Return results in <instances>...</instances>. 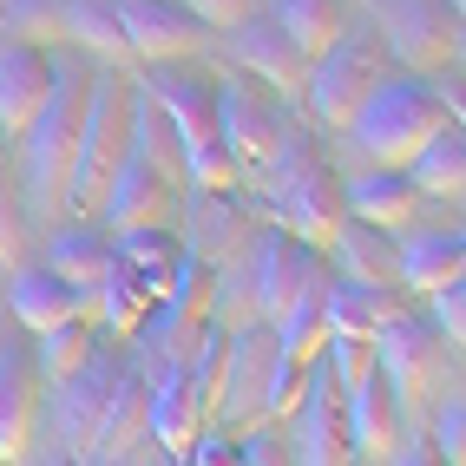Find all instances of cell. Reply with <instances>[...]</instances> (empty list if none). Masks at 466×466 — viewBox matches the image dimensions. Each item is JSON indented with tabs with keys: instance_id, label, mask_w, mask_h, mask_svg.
I'll return each mask as SVG.
<instances>
[{
	"instance_id": "1",
	"label": "cell",
	"mask_w": 466,
	"mask_h": 466,
	"mask_svg": "<svg viewBox=\"0 0 466 466\" xmlns=\"http://www.w3.org/2000/svg\"><path fill=\"white\" fill-rule=\"evenodd\" d=\"M263 177V210L276 217V230H289L302 243H329V230L341 224V177L329 171L322 145L302 126H283V138L269 145V158L257 165Z\"/></svg>"
},
{
	"instance_id": "2",
	"label": "cell",
	"mask_w": 466,
	"mask_h": 466,
	"mask_svg": "<svg viewBox=\"0 0 466 466\" xmlns=\"http://www.w3.org/2000/svg\"><path fill=\"white\" fill-rule=\"evenodd\" d=\"M79 106H86V59L79 53H53L46 59V92H40L34 118H26V132H20L26 204H34V217H53L66 204V165H73Z\"/></svg>"
},
{
	"instance_id": "3",
	"label": "cell",
	"mask_w": 466,
	"mask_h": 466,
	"mask_svg": "<svg viewBox=\"0 0 466 466\" xmlns=\"http://www.w3.org/2000/svg\"><path fill=\"white\" fill-rule=\"evenodd\" d=\"M151 73L145 92H151V106L165 112V126L184 151V184H204V191H237L243 171L237 158L224 151V138H217V79L191 73V66H177V59H151Z\"/></svg>"
},
{
	"instance_id": "4",
	"label": "cell",
	"mask_w": 466,
	"mask_h": 466,
	"mask_svg": "<svg viewBox=\"0 0 466 466\" xmlns=\"http://www.w3.org/2000/svg\"><path fill=\"white\" fill-rule=\"evenodd\" d=\"M447 118H460V106L447 99L441 86H427V79H375L368 86V99L355 106L349 118V138L361 145V158L368 165H408L414 151L447 126Z\"/></svg>"
},
{
	"instance_id": "5",
	"label": "cell",
	"mask_w": 466,
	"mask_h": 466,
	"mask_svg": "<svg viewBox=\"0 0 466 466\" xmlns=\"http://www.w3.org/2000/svg\"><path fill=\"white\" fill-rule=\"evenodd\" d=\"M126 106H132V86L112 66L86 73V106H79V132H73V165H66V204L79 217L99 210L106 177L118 165V151H126Z\"/></svg>"
},
{
	"instance_id": "6",
	"label": "cell",
	"mask_w": 466,
	"mask_h": 466,
	"mask_svg": "<svg viewBox=\"0 0 466 466\" xmlns=\"http://www.w3.org/2000/svg\"><path fill=\"white\" fill-rule=\"evenodd\" d=\"M381 79V53L375 40H361V34H335L322 53H309V66H302V99H309V118L329 132H349V118L355 106L368 99V86Z\"/></svg>"
},
{
	"instance_id": "7",
	"label": "cell",
	"mask_w": 466,
	"mask_h": 466,
	"mask_svg": "<svg viewBox=\"0 0 466 466\" xmlns=\"http://www.w3.org/2000/svg\"><path fill=\"white\" fill-rule=\"evenodd\" d=\"M375 368H381V381L400 394V408H414V400L447 388V335L400 302L394 316L375 329Z\"/></svg>"
},
{
	"instance_id": "8",
	"label": "cell",
	"mask_w": 466,
	"mask_h": 466,
	"mask_svg": "<svg viewBox=\"0 0 466 466\" xmlns=\"http://www.w3.org/2000/svg\"><path fill=\"white\" fill-rule=\"evenodd\" d=\"M289 420V453L309 460V466H341V460H355L349 447V414H341V388L329 375V361L316 355L302 368V394H296V408L283 414Z\"/></svg>"
},
{
	"instance_id": "9",
	"label": "cell",
	"mask_w": 466,
	"mask_h": 466,
	"mask_svg": "<svg viewBox=\"0 0 466 466\" xmlns=\"http://www.w3.org/2000/svg\"><path fill=\"white\" fill-rule=\"evenodd\" d=\"M46 388V433H53V453L59 460H86V441L99 427V408H106V388H112V355L92 349L79 368H66L59 381H40Z\"/></svg>"
},
{
	"instance_id": "10",
	"label": "cell",
	"mask_w": 466,
	"mask_h": 466,
	"mask_svg": "<svg viewBox=\"0 0 466 466\" xmlns=\"http://www.w3.org/2000/svg\"><path fill=\"white\" fill-rule=\"evenodd\" d=\"M224 53L237 59L243 73H257L269 92H283V99H302V66H309V53L276 26V14H243L224 26Z\"/></svg>"
},
{
	"instance_id": "11",
	"label": "cell",
	"mask_w": 466,
	"mask_h": 466,
	"mask_svg": "<svg viewBox=\"0 0 466 466\" xmlns=\"http://www.w3.org/2000/svg\"><path fill=\"white\" fill-rule=\"evenodd\" d=\"M388 46L408 59V66H447L460 53V14L447 0H375Z\"/></svg>"
},
{
	"instance_id": "12",
	"label": "cell",
	"mask_w": 466,
	"mask_h": 466,
	"mask_svg": "<svg viewBox=\"0 0 466 466\" xmlns=\"http://www.w3.org/2000/svg\"><path fill=\"white\" fill-rule=\"evenodd\" d=\"M7 309H14V322L26 335H46L59 322H73V316H99V289H73L59 269L20 257L14 276H7Z\"/></svg>"
},
{
	"instance_id": "13",
	"label": "cell",
	"mask_w": 466,
	"mask_h": 466,
	"mask_svg": "<svg viewBox=\"0 0 466 466\" xmlns=\"http://www.w3.org/2000/svg\"><path fill=\"white\" fill-rule=\"evenodd\" d=\"M289 118L276 112L257 86L243 79H217V138H224V151L237 158V171H257L269 158V145L283 138Z\"/></svg>"
},
{
	"instance_id": "14",
	"label": "cell",
	"mask_w": 466,
	"mask_h": 466,
	"mask_svg": "<svg viewBox=\"0 0 466 466\" xmlns=\"http://www.w3.org/2000/svg\"><path fill=\"white\" fill-rule=\"evenodd\" d=\"M171 191L177 184L145 158V151L126 138V151H118V165H112V177H106V198H99V224L106 230H132V224H158L165 217V204H171Z\"/></svg>"
},
{
	"instance_id": "15",
	"label": "cell",
	"mask_w": 466,
	"mask_h": 466,
	"mask_svg": "<svg viewBox=\"0 0 466 466\" xmlns=\"http://www.w3.org/2000/svg\"><path fill=\"white\" fill-rule=\"evenodd\" d=\"M118 34H126V53L138 59H184L198 53V34L204 20L184 7V0H106Z\"/></svg>"
},
{
	"instance_id": "16",
	"label": "cell",
	"mask_w": 466,
	"mask_h": 466,
	"mask_svg": "<svg viewBox=\"0 0 466 466\" xmlns=\"http://www.w3.org/2000/svg\"><path fill=\"white\" fill-rule=\"evenodd\" d=\"M204 414H210V400L191 388L184 368H145V441H158L171 460H184Z\"/></svg>"
},
{
	"instance_id": "17",
	"label": "cell",
	"mask_w": 466,
	"mask_h": 466,
	"mask_svg": "<svg viewBox=\"0 0 466 466\" xmlns=\"http://www.w3.org/2000/svg\"><path fill=\"white\" fill-rule=\"evenodd\" d=\"M341 414H349V447L361 460H400V420H408V408H400V394L381 381V368L341 394Z\"/></svg>"
},
{
	"instance_id": "18",
	"label": "cell",
	"mask_w": 466,
	"mask_h": 466,
	"mask_svg": "<svg viewBox=\"0 0 466 466\" xmlns=\"http://www.w3.org/2000/svg\"><path fill=\"white\" fill-rule=\"evenodd\" d=\"M34 420H40V368H34V349L0 341V460H26Z\"/></svg>"
},
{
	"instance_id": "19",
	"label": "cell",
	"mask_w": 466,
	"mask_h": 466,
	"mask_svg": "<svg viewBox=\"0 0 466 466\" xmlns=\"http://www.w3.org/2000/svg\"><path fill=\"white\" fill-rule=\"evenodd\" d=\"M250 263H257V316H263V322H269L302 283H316V276H322V250H316V243H302V237H289V230H269V237L257 243Z\"/></svg>"
},
{
	"instance_id": "20",
	"label": "cell",
	"mask_w": 466,
	"mask_h": 466,
	"mask_svg": "<svg viewBox=\"0 0 466 466\" xmlns=\"http://www.w3.org/2000/svg\"><path fill=\"white\" fill-rule=\"evenodd\" d=\"M138 441H145V368H118L106 388L99 427L86 441V460H132Z\"/></svg>"
},
{
	"instance_id": "21",
	"label": "cell",
	"mask_w": 466,
	"mask_h": 466,
	"mask_svg": "<svg viewBox=\"0 0 466 466\" xmlns=\"http://www.w3.org/2000/svg\"><path fill=\"white\" fill-rule=\"evenodd\" d=\"M322 257L335 263V276H355V283H394L400 243H394V230H381V224L341 217V224L329 230V243H322Z\"/></svg>"
},
{
	"instance_id": "22",
	"label": "cell",
	"mask_w": 466,
	"mask_h": 466,
	"mask_svg": "<svg viewBox=\"0 0 466 466\" xmlns=\"http://www.w3.org/2000/svg\"><path fill=\"white\" fill-rule=\"evenodd\" d=\"M414 204H420V191L408 184L400 165H368V171H355L341 184V210L361 217V224H381V230H408Z\"/></svg>"
},
{
	"instance_id": "23",
	"label": "cell",
	"mask_w": 466,
	"mask_h": 466,
	"mask_svg": "<svg viewBox=\"0 0 466 466\" xmlns=\"http://www.w3.org/2000/svg\"><path fill=\"white\" fill-rule=\"evenodd\" d=\"M46 92V53L34 40H0V138H20Z\"/></svg>"
},
{
	"instance_id": "24",
	"label": "cell",
	"mask_w": 466,
	"mask_h": 466,
	"mask_svg": "<svg viewBox=\"0 0 466 466\" xmlns=\"http://www.w3.org/2000/svg\"><path fill=\"white\" fill-rule=\"evenodd\" d=\"M184 243L177 237H165L158 224H132V230H112V263L118 269H132L138 283L151 289V296H165L171 283H177V269H184Z\"/></svg>"
},
{
	"instance_id": "25",
	"label": "cell",
	"mask_w": 466,
	"mask_h": 466,
	"mask_svg": "<svg viewBox=\"0 0 466 466\" xmlns=\"http://www.w3.org/2000/svg\"><path fill=\"white\" fill-rule=\"evenodd\" d=\"M329 335H375L394 309H400V283H355V276H329Z\"/></svg>"
},
{
	"instance_id": "26",
	"label": "cell",
	"mask_w": 466,
	"mask_h": 466,
	"mask_svg": "<svg viewBox=\"0 0 466 466\" xmlns=\"http://www.w3.org/2000/svg\"><path fill=\"white\" fill-rule=\"evenodd\" d=\"M322 289H329V269L316 276V283H302V289L269 316V335H276V349H283L289 361H316L322 341H329V302H322Z\"/></svg>"
},
{
	"instance_id": "27",
	"label": "cell",
	"mask_w": 466,
	"mask_h": 466,
	"mask_svg": "<svg viewBox=\"0 0 466 466\" xmlns=\"http://www.w3.org/2000/svg\"><path fill=\"white\" fill-rule=\"evenodd\" d=\"M400 171H408V184H414L420 198H441V204L460 198L466 191V132H460V118H447V126L433 132Z\"/></svg>"
},
{
	"instance_id": "28",
	"label": "cell",
	"mask_w": 466,
	"mask_h": 466,
	"mask_svg": "<svg viewBox=\"0 0 466 466\" xmlns=\"http://www.w3.org/2000/svg\"><path fill=\"white\" fill-rule=\"evenodd\" d=\"M46 269H59L73 289H99L112 269V230L99 224H59L46 237Z\"/></svg>"
},
{
	"instance_id": "29",
	"label": "cell",
	"mask_w": 466,
	"mask_h": 466,
	"mask_svg": "<svg viewBox=\"0 0 466 466\" xmlns=\"http://www.w3.org/2000/svg\"><path fill=\"white\" fill-rule=\"evenodd\" d=\"M447 276H466V237L460 230H414L400 243V269H394L400 289L427 296L433 283H447Z\"/></svg>"
},
{
	"instance_id": "30",
	"label": "cell",
	"mask_w": 466,
	"mask_h": 466,
	"mask_svg": "<svg viewBox=\"0 0 466 466\" xmlns=\"http://www.w3.org/2000/svg\"><path fill=\"white\" fill-rule=\"evenodd\" d=\"M210 322L217 329H243V322H263L257 316V263L243 257V250H230V257H217L210 263Z\"/></svg>"
},
{
	"instance_id": "31",
	"label": "cell",
	"mask_w": 466,
	"mask_h": 466,
	"mask_svg": "<svg viewBox=\"0 0 466 466\" xmlns=\"http://www.w3.org/2000/svg\"><path fill=\"white\" fill-rule=\"evenodd\" d=\"M243 250V210L230 204V191H204V184H191V257L217 263Z\"/></svg>"
},
{
	"instance_id": "32",
	"label": "cell",
	"mask_w": 466,
	"mask_h": 466,
	"mask_svg": "<svg viewBox=\"0 0 466 466\" xmlns=\"http://www.w3.org/2000/svg\"><path fill=\"white\" fill-rule=\"evenodd\" d=\"M276 26L302 46V53H322L341 34V0H276Z\"/></svg>"
},
{
	"instance_id": "33",
	"label": "cell",
	"mask_w": 466,
	"mask_h": 466,
	"mask_svg": "<svg viewBox=\"0 0 466 466\" xmlns=\"http://www.w3.org/2000/svg\"><path fill=\"white\" fill-rule=\"evenodd\" d=\"M66 46L99 53L106 66H112V59H126V34H118V20H112L106 0H66Z\"/></svg>"
},
{
	"instance_id": "34",
	"label": "cell",
	"mask_w": 466,
	"mask_h": 466,
	"mask_svg": "<svg viewBox=\"0 0 466 466\" xmlns=\"http://www.w3.org/2000/svg\"><path fill=\"white\" fill-rule=\"evenodd\" d=\"M151 302H158V296H151L132 269H118V263L106 269V283H99V322H106V335H132Z\"/></svg>"
},
{
	"instance_id": "35",
	"label": "cell",
	"mask_w": 466,
	"mask_h": 466,
	"mask_svg": "<svg viewBox=\"0 0 466 466\" xmlns=\"http://www.w3.org/2000/svg\"><path fill=\"white\" fill-rule=\"evenodd\" d=\"M7 40H66V0H0Z\"/></svg>"
},
{
	"instance_id": "36",
	"label": "cell",
	"mask_w": 466,
	"mask_h": 466,
	"mask_svg": "<svg viewBox=\"0 0 466 466\" xmlns=\"http://www.w3.org/2000/svg\"><path fill=\"white\" fill-rule=\"evenodd\" d=\"M40 349H34V368H40V381H59L66 368H79L86 355H92V329H86V316H73V322H59V329H46V335H34Z\"/></svg>"
},
{
	"instance_id": "37",
	"label": "cell",
	"mask_w": 466,
	"mask_h": 466,
	"mask_svg": "<svg viewBox=\"0 0 466 466\" xmlns=\"http://www.w3.org/2000/svg\"><path fill=\"white\" fill-rule=\"evenodd\" d=\"M322 361H329L335 388L349 394L361 375H375V335H329V341H322Z\"/></svg>"
},
{
	"instance_id": "38",
	"label": "cell",
	"mask_w": 466,
	"mask_h": 466,
	"mask_svg": "<svg viewBox=\"0 0 466 466\" xmlns=\"http://www.w3.org/2000/svg\"><path fill=\"white\" fill-rule=\"evenodd\" d=\"M433 460H466V400L460 388H441L433 394Z\"/></svg>"
},
{
	"instance_id": "39",
	"label": "cell",
	"mask_w": 466,
	"mask_h": 466,
	"mask_svg": "<svg viewBox=\"0 0 466 466\" xmlns=\"http://www.w3.org/2000/svg\"><path fill=\"white\" fill-rule=\"evenodd\" d=\"M427 322L447 335V349L466 341V276H447V283L427 289Z\"/></svg>"
},
{
	"instance_id": "40",
	"label": "cell",
	"mask_w": 466,
	"mask_h": 466,
	"mask_svg": "<svg viewBox=\"0 0 466 466\" xmlns=\"http://www.w3.org/2000/svg\"><path fill=\"white\" fill-rule=\"evenodd\" d=\"M302 368H309V361H289L283 349H276L269 381H263V420H283V414L296 408V394H302Z\"/></svg>"
},
{
	"instance_id": "41",
	"label": "cell",
	"mask_w": 466,
	"mask_h": 466,
	"mask_svg": "<svg viewBox=\"0 0 466 466\" xmlns=\"http://www.w3.org/2000/svg\"><path fill=\"white\" fill-rule=\"evenodd\" d=\"M26 237H34V230H26V210L14 204L7 184H0V263H7V269L26 257Z\"/></svg>"
},
{
	"instance_id": "42",
	"label": "cell",
	"mask_w": 466,
	"mask_h": 466,
	"mask_svg": "<svg viewBox=\"0 0 466 466\" xmlns=\"http://www.w3.org/2000/svg\"><path fill=\"white\" fill-rule=\"evenodd\" d=\"M184 7H191L204 26H230V20H243V14H250L257 0H184Z\"/></svg>"
},
{
	"instance_id": "43",
	"label": "cell",
	"mask_w": 466,
	"mask_h": 466,
	"mask_svg": "<svg viewBox=\"0 0 466 466\" xmlns=\"http://www.w3.org/2000/svg\"><path fill=\"white\" fill-rule=\"evenodd\" d=\"M447 7H453V14H460V7H466V0H447Z\"/></svg>"
}]
</instances>
